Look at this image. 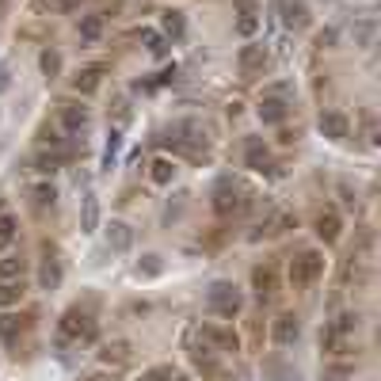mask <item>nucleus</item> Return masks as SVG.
Returning <instances> with one entry per match:
<instances>
[{
    "instance_id": "4468645a",
    "label": "nucleus",
    "mask_w": 381,
    "mask_h": 381,
    "mask_svg": "<svg viewBox=\"0 0 381 381\" xmlns=\"http://www.w3.org/2000/svg\"><path fill=\"white\" fill-rule=\"evenodd\" d=\"M100 362H103V366L123 370V366H130V362H134V347H130L126 339H111V343L100 347Z\"/></svg>"
},
{
    "instance_id": "20e7f679",
    "label": "nucleus",
    "mask_w": 381,
    "mask_h": 381,
    "mask_svg": "<svg viewBox=\"0 0 381 381\" xmlns=\"http://www.w3.org/2000/svg\"><path fill=\"white\" fill-rule=\"evenodd\" d=\"M206 309L214 313V317L221 320H233L240 309H244V294L237 290V282H214V286L206 290Z\"/></svg>"
},
{
    "instance_id": "5701e85b",
    "label": "nucleus",
    "mask_w": 381,
    "mask_h": 381,
    "mask_svg": "<svg viewBox=\"0 0 381 381\" xmlns=\"http://www.w3.org/2000/svg\"><path fill=\"white\" fill-rule=\"evenodd\" d=\"M95 229H100V199L84 194V202H80V233H95Z\"/></svg>"
},
{
    "instance_id": "f704fd0d",
    "label": "nucleus",
    "mask_w": 381,
    "mask_h": 381,
    "mask_svg": "<svg viewBox=\"0 0 381 381\" xmlns=\"http://www.w3.org/2000/svg\"><path fill=\"white\" fill-rule=\"evenodd\" d=\"M15 233H20V221H15L12 214H0V252H8V248H12Z\"/></svg>"
},
{
    "instance_id": "f8f14e48",
    "label": "nucleus",
    "mask_w": 381,
    "mask_h": 381,
    "mask_svg": "<svg viewBox=\"0 0 381 381\" xmlns=\"http://www.w3.org/2000/svg\"><path fill=\"white\" fill-rule=\"evenodd\" d=\"M267 61H271V54H267V46H259V42L240 46V54H237V65H240V72H244V77H256V72H263Z\"/></svg>"
},
{
    "instance_id": "1a4fd4ad",
    "label": "nucleus",
    "mask_w": 381,
    "mask_h": 381,
    "mask_svg": "<svg viewBox=\"0 0 381 381\" xmlns=\"http://www.w3.org/2000/svg\"><path fill=\"white\" fill-rule=\"evenodd\" d=\"M58 118H61V126L69 130V134H80V130H88V123H92V111H88L84 103H77V100H61Z\"/></svg>"
},
{
    "instance_id": "c756f323",
    "label": "nucleus",
    "mask_w": 381,
    "mask_h": 381,
    "mask_svg": "<svg viewBox=\"0 0 381 381\" xmlns=\"http://www.w3.org/2000/svg\"><path fill=\"white\" fill-rule=\"evenodd\" d=\"M355 46H362V50H370V46L378 42V23L374 20H362V23H355Z\"/></svg>"
},
{
    "instance_id": "6e6552de",
    "label": "nucleus",
    "mask_w": 381,
    "mask_h": 381,
    "mask_svg": "<svg viewBox=\"0 0 381 381\" xmlns=\"http://www.w3.org/2000/svg\"><path fill=\"white\" fill-rule=\"evenodd\" d=\"M252 290L259 302H274L279 297V263L274 259H263V263L252 267Z\"/></svg>"
},
{
    "instance_id": "9d476101",
    "label": "nucleus",
    "mask_w": 381,
    "mask_h": 381,
    "mask_svg": "<svg viewBox=\"0 0 381 381\" xmlns=\"http://www.w3.org/2000/svg\"><path fill=\"white\" fill-rule=\"evenodd\" d=\"M290 229H297V214L294 210H279V214H271L263 225L252 233V240H271V237H282V233H290Z\"/></svg>"
},
{
    "instance_id": "49530a36",
    "label": "nucleus",
    "mask_w": 381,
    "mask_h": 381,
    "mask_svg": "<svg viewBox=\"0 0 381 381\" xmlns=\"http://www.w3.org/2000/svg\"><path fill=\"white\" fill-rule=\"evenodd\" d=\"M80 381H111V378H107V374H84Z\"/></svg>"
},
{
    "instance_id": "58836bf2",
    "label": "nucleus",
    "mask_w": 381,
    "mask_h": 381,
    "mask_svg": "<svg viewBox=\"0 0 381 381\" xmlns=\"http://www.w3.org/2000/svg\"><path fill=\"white\" fill-rule=\"evenodd\" d=\"M362 137H366V145L381 141V130H378V115H374V111H362Z\"/></svg>"
},
{
    "instance_id": "a18cd8bd",
    "label": "nucleus",
    "mask_w": 381,
    "mask_h": 381,
    "mask_svg": "<svg viewBox=\"0 0 381 381\" xmlns=\"http://www.w3.org/2000/svg\"><path fill=\"white\" fill-rule=\"evenodd\" d=\"M12 88V72H8V65H0V95Z\"/></svg>"
},
{
    "instance_id": "7c9ffc66",
    "label": "nucleus",
    "mask_w": 381,
    "mask_h": 381,
    "mask_svg": "<svg viewBox=\"0 0 381 381\" xmlns=\"http://www.w3.org/2000/svg\"><path fill=\"white\" fill-rule=\"evenodd\" d=\"M237 31L240 35H256L259 31V20H256V8H252V0H240V20H237Z\"/></svg>"
},
{
    "instance_id": "09e8293b",
    "label": "nucleus",
    "mask_w": 381,
    "mask_h": 381,
    "mask_svg": "<svg viewBox=\"0 0 381 381\" xmlns=\"http://www.w3.org/2000/svg\"><path fill=\"white\" fill-rule=\"evenodd\" d=\"M0 210H4V199H0Z\"/></svg>"
},
{
    "instance_id": "412c9836",
    "label": "nucleus",
    "mask_w": 381,
    "mask_h": 381,
    "mask_svg": "<svg viewBox=\"0 0 381 381\" xmlns=\"http://www.w3.org/2000/svg\"><path fill=\"white\" fill-rule=\"evenodd\" d=\"M244 160H248V168H252V172H267V168H271V149H267L259 137H248Z\"/></svg>"
},
{
    "instance_id": "f03ea898",
    "label": "nucleus",
    "mask_w": 381,
    "mask_h": 381,
    "mask_svg": "<svg viewBox=\"0 0 381 381\" xmlns=\"http://www.w3.org/2000/svg\"><path fill=\"white\" fill-rule=\"evenodd\" d=\"M252 206V191H244L237 180H217L214 183V214L217 217H237V214H244V210Z\"/></svg>"
},
{
    "instance_id": "bb28decb",
    "label": "nucleus",
    "mask_w": 381,
    "mask_h": 381,
    "mask_svg": "<svg viewBox=\"0 0 381 381\" xmlns=\"http://www.w3.org/2000/svg\"><path fill=\"white\" fill-rule=\"evenodd\" d=\"M149 180H153V183H160V187H168V183L176 180V164H172L168 157H157V160L149 164Z\"/></svg>"
},
{
    "instance_id": "39448f33",
    "label": "nucleus",
    "mask_w": 381,
    "mask_h": 381,
    "mask_svg": "<svg viewBox=\"0 0 381 381\" xmlns=\"http://www.w3.org/2000/svg\"><path fill=\"white\" fill-rule=\"evenodd\" d=\"M58 336L65 343H80V339H95V317L88 309H80V305H72V309L61 313L58 320Z\"/></svg>"
},
{
    "instance_id": "f257e3e1",
    "label": "nucleus",
    "mask_w": 381,
    "mask_h": 381,
    "mask_svg": "<svg viewBox=\"0 0 381 381\" xmlns=\"http://www.w3.org/2000/svg\"><path fill=\"white\" fill-rule=\"evenodd\" d=\"M359 313H339L336 320L324 324L320 332V347L324 355H332V359H339V355H355V336H359Z\"/></svg>"
},
{
    "instance_id": "473e14b6",
    "label": "nucleus",
    "mask_w": 381,
    "mask_h": 381,
    "mask_svg": "<svg viewBox=\"0 0 381 381\" xmlns=\"http://www.w3.org/2000/svg\"><path fill=\"white\" fill-rule=\"evenodd\" d=\"M137 274H141V279H157V274H164V256H157V252L141 256L137 259Z\"/></svg>"
},
{
    "instance_id": "aec40b11",
    "label": "nucleus",
    "mask_w": 381,
    "mask_h": 381,
    "mask_svg": "<svg viewBox=\"0 0 381 381\" xmlns=\"http://www.w3.org/2000/svg\"><path fill=\"white\" fill-rule=\"evenodd\" d=\"M27 199H31V206H35V210H54V202H58V187H54L50 180L31 183V187H27Z\"/></svg>"
},
{
    "instance_id": "c03bdc74",
    "label": "nucleus",
    "mask_w": 381,
    "mask_h": 381,
    "mask_svg": "<svg viewBox=\"0 0 381 381\" xmlns=\"http://www.w3.org/2000/svg\"><path fill=\"white\" fill-rule=\"evenodd\" d=\"M259 320H263V317H252V320H248V336H252V347H259V339H263V328H259Z\"/></svg>"
},
{
    "instance_id": "e433bc0d",
    "label": "nucleus",
    "mask_w": 381,
    "mask_h": 381,
    "mask_svg": "<svg viewBox=\"0 0 381 381\" xmlns=\"http://www.w3.org/2000/svg\"><path fill=\"white\" fill-rule=\"evenodd\" d=\"M61 160H65V153H42V157H35V172H42V176H54L61 168Z\"/></svg>"
},
{
    "instance_id": "f3484780",
    "label": "nucleus",
    "mask_w": 381,
    "mask_h": 381,
    "mask_svg": "<svg viewBox=\"0 0 381 381\" xmlns=\"http://www.w3.org/2000/svg\"><path fill=\"white\" fill-rule=\"evenodd\" d=\"M271 336H274V343H279V347H290V343H297V336H302V324H297L294 313H279V317H274Z\"/></svg>"
},
{
    "instance_id": "ea45409f",
    "label": "nucleus",
    "mask_w": 381,
    "mask_h": 381,
    "mask_svg": "<svg viewBox=\"0 0 381 381\" xmlns=\"http://www.w3.org/2000/svg\"><path fill=\"white\" fill-rule=\"evenodd\" d=\"M38 145L61 149V134H58V126H50V123H42V126H38Z\"/></svg>"
},
{
    "instance_id": "dca6fc26",
    "label": "nucleus",
    "mask_w": 381,
    "mask_h": 381,
    "mask_svg": "<svg viewBox=\"0 0 381 381\" xmlns=\"http://www.w3.org/2000/svg\"><path fill=\"white\" fill-rule=\"evenodd\" d=\"M317 126H320V134H324V137H332V141H343V137L351 134V123H347L343 111H320Z\"/></svg>"
},
{
    "instance_id": "393cba45",
    "label": "nucleus",
    "mask_w": 381,
    "mask_h": 381,
    "mask_svg": "<svg viewBox=\"0 0 381 381\" xmlns=\"http://www.w3.org/2000/svg\"><path fill=\"white\" fill-rule=\"evenodd\" d=\"M183 31H187V20H183V12L168 8V12L160 15V35H164V38H183Z\"/></svg>"
},
{
    "instance_id": "a878e982",
    "label": "nucleus",
    "mask_w": 381,
    "mask_h": 381,
    "mask_svg": "<svg viewBox=\"0 0 381 381\" xmlns=\"http://www.w3.org/2000/svg\"><path fill=\"white\" fill-rule=\"evenodd\" d=\"M23 294H27V286H23V279H12V282H0V313L12 309V305L23 302Z\"/></svg>"
},
{
    "instance_id": "2eb2a0df",
    "label": "nucleus",
    "mask_w": 381,
    "mask_h": 381,
    "mask_svg": "<svg viewBox=\"0 0 381 381\" xmlns=\"http://www.w3.org/2000/svg\"><path fill=\"white\" fill-rule=\"evenodd\" d=\"M256 111H259V123H263V126H282V123H286V115H290V103L279 100V95H263Z\"/></svg>"
},
{
    "instance_id": "de8ad7c7",
    "label": "nucleus",
    "mask_w": 381,
    "mask_h": 381,
    "mask_svg": "<svg viewBox=\"0 0 381 381\" xmlns=\"http://www.w3.org/2000/svg\"><path fill=\"white\" fill-rule=\"evenodd\" d=\"M176 381H194V378H187V374H176Z\"/></svg>"
},
{
    "instance_id": "72a5a7b5",
    "label": "nucleus",
    "mask_w": 381,
    "mask_h": 381,
    "mask_svg": "<svg viewBox=\"0 0 381 381\" xmlns=\"http://www.w3.org/2000/svg\"><path fill=\"white\" fill-rule=\"evenodd\" d=\"M23 267H27V259H23V256H4V259H0V282L23 279Z\"/></svg>"
},
{
    "instance_id": "c85d7f7f",
    "label": "nucleus",
    "mask_w": 381,
    "mask_h": 381,
    "mask_svg": "<svg viewBox=\"0 0 381 381\" xmlns=\"http://www.w3.org/2000/svg\"><path fill=\"white\" fill-rule=\"evenodd\" d=\"M107 115H111V123H115V130H123L130 118H134V107H130L126 95H115V100H111V111H107Z\"/></svg>"
},
{
    "instance_id": "4be33fe9",
    "label": "nucleus",
    "mask_w": 381,
    "mask_h": 381,
    "mask_svg": "<svg viewBox=\"0 0 381 381\" xmlns=\"http://www.w3.org/2000/svg\"><path fill=\"white\" fill-rule=\"evenodd\" d=\"M100 80H103V69H100V65H88V69H80L77 77H72V92H77V95H92L95 88H100Z\"/></svg>"
},
{
    "instance_id": "2f4dec72",
    "label": "nucleus",
    "mask_w": 381,
    "mask_h": 381,
    "mask_svg": "<svg viewBox=\"0 0 381 381\" xmlns=\"http://www.w3.org/2000/svg\"><path fill=\"white\" fill-rule=\"evenodd\" d=\"M38 69H42V77H61V54L54 50V46H46L42 54H38Z\"/></svg>"
},
{
    "instance_id": "9b49d317",
    "label": "nucleus",
    "mask_w": 381,
    "mask_h": 381,
    "mask_svg": "<svg viewBox=\"0 0 381 381\" xmlns=\"http://www.w3.org/2000/svg\"><path fill=\"white\" fill-rule=\"evenodd\" d=\"M61 282H65V267L58 259V248L46 244V259H42V267H38V286H42V290H58Z\"/></svg>"
},
{
    "instance_id": "4c0bfd02",
    "label": "nucleus",
    "mask_w": 381,
    "mask_h": 381,
    "mask_svg": "<svg viewBox=\"0 0 381 381\" xmlns=\"http://www.w3.org/2000/svg\"><path fill=\"white\" fill-rule=\"evenodd\" d=\"M176 374H180V370H176L172 362H160V366H149L137 381H176Z\"/></svg>"
},
{
    "instance_id": "ddd939ff",
    "label": "nucleus",
    "mask_w": 381,
    "mask_h": 381,
    "mask_svg": "<svg viewBox=\"0 0 381 381\" xmlns=\"http://www.w3.org/2000/svg\"><path fill=\"white\" fill-rule=\"evenodd\" d=\"M313 233H317L324 244H336L339 233H343V217H339L336 210H320V214L313 217Z\"/></svg>"
},
{
    "instance_id": "cd10ccee",
    "label": "nucleus",
    "mask_w": 381,
    "mask_h": 381,
    "mask_svg": "<svg viewBox=\"0 0 381 381\" xmlns=\"http://www.w3.org/2000/svg\"><path fill=\"white\" fill-rule=\"evenodd\" d=\"M286 27H309V8H305V0H286Z\"/></svg>"
},
{
    "instance_id": "b1692460",
    "label": "nucleus",
    "mask_w": 381,
    "mask_h": 381,
    "mask_svg": "<svg viewBox=\"0 0 381 381\" xmlns=\"http://www.w3.org/2000/svg\"><path fill=\"white\" fill-rule=\"evenodd\" d=\"M77 31H80V42H88V46H92V42H100V38H103V15H80V23H77Z\"/></svg>"
},
{
    "instance_id": "0eeeda50",
    "label": "nucleus",
    "mask_w": 381,
    "mask_h": 381,
    "mask_svg": "<svg viewBox=\"0 0 381 381\" xmlns=\"http://www.w3.org/2000/svg\"><path fill=\"white\" fill-rule=\"evenodd\" d=\"M194 332H199V339H202V343H210L217 355L240 351V336L229 328V324H202V328H194Z\"/></svg>"
},
{
    "instance_id": "79ce46f5",
    "label": "nucleus",
    "mask_w": 381,
    "mask_h": 381,
    "mask_svg": "<svg viewBox=\"0 0 381 381\" xmlns=\"http://www.w3.org/2000/svg\"><path fill=\"white\" fill-rule=\"evenodd\" d=\"M42 12H77L80 8V0H35Z\"/></svg>"
},
{
    "instance_id": "c9c22d12",
    "label": "nucleus",
    "mask_w": 381,
    "mask_h": 381,
    "mask_svg": "<svg viewBox=\"0 0 381 381\" xmlns=\"http://www.w3.org/2000/svg\"><path fill=\"white\" fill-rule=\"evenodd\" d=\"M141 42H145V50H149L153 58H168V38L164 35H157V31H141Z\"/></svg>"
},
{
    "instance_id": "6ab92c4d",
    "label": "nucleus",
    "mask_w": 381,
    "mask_h": 381,
    "mask_svg": "<svg viewBox=\"0 0 381 381\" xmlns=\"http://www.w3.org/2000/svg\"><path fill=\"white\" fill-rule=\"evenodd\" d=\"M107 248L111 252H130L134 248V229L126 221H111L107 225Z\"/></svg>"
},
{
    "instance_id": "423d86ee",
    "label": "nucleus",
    "mask_w": 381,
    "mask_h": 381,
    "mask_svg": "<svg viewBox=\"0 0 381 381\" xmlns=\"http://www.w3.org/2000/svg\"><path fill=\"white\" fill-rule=\"evenodd\" d=\"M187 355L194 362V370H202L206 378H221V362H217V351L210 343H202L199 332H187Z\"/></svg>"
},
{
    "instance_id": "7ed1b4c3",
    "label": "nucleus",
    "mask_w": 381,
    "mask_h": 381,
    "mask_svg": "<svg viewBox=\"0 0 381 381\" xmlns=\"http://www.w3.org/2000/svg\"><path fill=\"white\" fill-rule=\"evenodd\" d=\"M290 286L302 294V290H309L313 282H320V274H324V256L317 252V248H302L294 259H290Z\"/></svg>"
},
{
    "instance_id": "a19ab883",
    "label": "nucleus",
    "mask_w": 381,
    "mask_h": 381,
    "mask_svg": "<svg viewBox=\"0 0 381 381\" xmlns=\"http://www.w3.org/2000/svg\"><path fill=\"white\" fill-rule=\"evenodd\" d=\"M118 149H123V130H111L107 145H103V164H107V168H111V160H115Z\"/></svg>"
},
{
    "instance_id": "a211bd4d",
    "label": "nucleus",
    "mask_w": 381,
    "mask_h": 381,
    "mask_svg": "<svg viewBox=\"0 0 381 381\" xmlns=\"http://www.w3.org/2000/svg\"><path fill=\"white\" fill-rule=\"evenodd\" d=\"M27 328H31V317H20V313H0V339H4V343H15Z\"/></svg>"
},
{
    "instance_id": "37998d69",
    "label": "nucleus",
    "mask_w": 381,
    "mask_h": 381,
    "mask_svg": "<svg viewBox=\"0 0 381 381\" xmlns=\"http://www.w3.org/2000/svg\"><path fill=\"white\" fill-rule=\"evenodd\" d=\"M336 38H339L336 27H324L320 35H317V46H320V50H332V46H336Z\"/></svg>"
}]
</instances>
